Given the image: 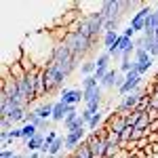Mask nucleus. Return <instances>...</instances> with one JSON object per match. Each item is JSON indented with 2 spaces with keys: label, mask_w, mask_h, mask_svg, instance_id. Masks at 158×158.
I'll use <instances>...</instances> for the list:
<instances>
[{
  "label": "nucleus",
  "mask_w": 158,
  "mask_h": 158,
  "mask_svg": "<svg viewBox=\"0 0 158 158\" xmlns=\"http://www.w3.org/2000/svg\"><path fill=\"white\" fill-rule=\"evenodd\" d=\"M51 63H53V65H57L65 76H70V74L78 68V59L72 55V51L68 49V44H65V42H57V44H55V51H53V59H51Z\"/></svg>",
  "instance_id": "nucleus-1"
},
{
  "label": "nucleus",
  "mask_w": 158,
  "mask_h": 158,
  "mask_svg": "<svg viewBox=\"0 0 158 158\" xmlns=\"http://www.w3.org/2000/svg\"><path fill=\"white\" fill-rule=\"evenodd\" d=\"M65 44H68V49L72 51V55L76 57V59L80 61V59H85V55L86 53H91L93 51V40H89L86 36H82L80 32H68V36H65V40H63Z\"/></svg>",
  "instance_id": "nucleus-2"
},
{
  "label": "nucleus",
  "mask_w": 158,
  "mask_h": 158,
  "mask_svg": "<svg viewBox=\"0 0 158 158\" xmlns=\"http://www.w3.org/2000/svg\"><path fill=\"white\" fill-rule=\"evenodd\" d=\"M38 72L40 70H32V72L25 74V78H21V80H17V86H19V91H21V95H23V99L27 101V106L32 103V101H36V78H38Z\"/></svg>",
  "instance_id": "nucleus-3"
},
{
  "label": "nucleus",
  "mask_w": 158,
  "mask_h": 158,
  "mask_svg": "<svg viewBox=\"0 0 158 158\" xmlns=\"http://www.w3.org/2000/svg\"><path fill=\"white\" fill-rule=\"evenodd\" d=\"M44 76H47V93H55V91H59L63 82H65V74L61 72L57 65H53L49 63L47 68H44Z\"/></svg>",
  "instance_id": "nucleus-4"
},
{
  "label": "nucleus",
  "mask_w": 158,
  "mask_h": 158,
  "mask_svg": "<svg viewBox=\"0 0 158 158\" xmlns=\"http://www.w3.org/2000/svg\"><path fill=\"white\" fill-rule=\"evenodd\" d=\"M86 143L93 152V158H106V152H108V143H106V137H99L97 133L86 135Z\"/></svg>",
  "instance_id": "nucleus-5"
},
{
  "label": "nucleus",
  "mask_w": 158,
  "mask_h": 158,
  "mask_svg": "<svg viewBox=\"0 0 158 158\" xmlns=\"http://www.w3.org/2000/svg\"><path fill=\"white\" fill-rule=\"evenodd\" d=\"M59 101L65 106H78L80 101H85V91L82 89H63L59 95Z\"/></svg>",
  "instance_id": "nucleus-6"
},
{
  "label": "nucleus",
  "mask_w": 158,
  "mask_h": 158,
  "mask_svg": "<svg viewBox=\"0 0 158 158\" xmlns=\"http://www.w3.org/2000/svg\"><path fill=\"white\" fill-rule=\"evenodd\" d=\"M85 139H86V129H82V131H70V133H65V152L74 154V152L78 150V146H80Z\"/></svg>",
  "instance_id": "nucleus-7"
},
{
  "label": "nucleus",
  "mask_w": 158,
  "mask_h": 158,
  "mask_svg": "<svg viewBox=\"0 0 158 158\" xmlns=\"http://www.w3.org/2000/svg\"><path fill=\"white\" fill-rule=\"evenodd\" d=\"M152 13H154L152 6H141V9L133 15V19H131V27H133L135 32H141V34H143V30H146V19Z\"/></svg>",
  "instance_id": "nucleus-8"
},
{
  "label": "nucleus",
  "mask_w": 158,
  "mask_h": 158,
  "mask_svg": "<svg viewBox=\"0 0 158 158\" xmlns=\"http://www.w3.org/2000/svg\"><path fill=\"white\" fill-rule=\"evenodd\" d=\"M70 112H76V106H65V103H61V101H55V108H53V122H63Z\"/></svg>",
  "instance_id": "nucleus-9"
},
{
  "label": "nucleus",
  "mask_w": 158,
  "mask_h": 158,
  "mask_svg": "<svg viewBox=\"0 0 158 158\" xmlns=\"http://www.w3.org/2000/svg\"><path fill=\"white\" fill-rule=\"evenodd\" d=\"M44 139H47L44 131H38L30 141H25V152H27V154H32V152H40L42 146H44Z\"/></svg>",
  "instance_id": "nucleus-10"
},
{
  "label": "nucleus",
  "mask_w": 158,
  "mask_h": 158,
  "mask_svg": "<svg viewBox=\"0 0 158 158\" xmlns=\"http://www.w3.org/2000/svg\"><path fill=\"white\" fill-rule=\"evenodd\" d=\"M53 108H55V103L53 101H44V103H40L36 106V114L42 118V120H53Z\"/></svg>",
  "instance_id": "nucleus-11"
},
{
  "label": "nucleus",
  "mask_w": 158,
  "mask_h": 158,
  "mask_svg": "<svg viewBox=\"0 0 158 158\" xmlns=\"http://www.w3.org/2000/svg\"><path fill=\"white\" fill-rule=\"evenodd\" d=\"M118 68H112L108 74H106V78L99 82V86L101 89H116V78H118Z\"/></svg>",
  "instance_id": "nucleus-12"
},
{
  "label": "nucleus",
  "mask_w": 158,
  "mask_h": 158,
  "mask_svg": "<svg viewBox=\"0 0 158 158\" xmlns=\"http://www.w3.org/2000/svg\"><path fill=\"white\" fill-rule=\"evenodd\" d=\"M47 76H44V70L38 72V78H36V97H47Z\"/></svg>",
  "instance_id": "nucleus-13"
},
{
  "label": "nucleus",
  "mask_w": 158,
  "mask_h": 158,
  "mask_svg": "<svg viewBox=\"0 0 158 158\" xmlns=\"http://www.w3.org/2000/svg\"><path fill=\"white\" fill-rule=\"evenodd\" d=\"M99 99H103V89L99 85L93 86V89H89V91H85V106L91 103V101H99Z\"/></svg>",
  "instance_id": "nucleus-14"
},
{
  "label": "nucleus",
  "mask_w": 158,
  "mask_h": 158,
  "mask_svg": "<svg viewBox=\"0 0 158 158\" xmlns=\"http://www.w3.org/2000/svg\"><path fill=\"white\" fill-rule=\"evenodd\" d=\"M103 114H106V110H99L97 114H95V116L91 118V122L86 124V131H91V133H95V131H97L99 127L103 124Z\"/></svg>",
  "instance_id": "nucleus-15"
},
{
  "label": "nucleus",
  "mask_w": 158,
  "mask_h": 158,
  "mask_svg": "<svg viewBox=\"0 0 158 158\" xmlns=\"http://www.w3.org/2000/svg\"><path fill=\"white\" fill-rule=\"evenodd\" d=\"M118 38H120V32H106L103 34V49L110 51L112 47H116Z\"/></svg>",
  "instance_id": "nucleus-16"
},
{
  "label": "nucleus",
  "mask_w": 158,
  "mask_h": 158,
  "mask_svg": "<svg viewBox=\"0 0 158 158\" xmlns=\"http://www.w3.org/2000/svg\"><path fill=\"white\" fill-rule=\"evenodd\" d=\"M95 70H97V63H95V59H85V61H82V65H80V72H82V76H93V74H95Z\"/></svg>",
  "instance_id": "nucleus-17"
},
{
  "label": "nucleus",
  "mask_w": 158,
  "mask_h": 158,
  "mask_svg": "<svg viewBox=\"0 0 158 158\" xmlns=\"http://www.w3.org/2000/svg\"><path fill=\"white\" fill-rule=\"evenodd\" d=\"M9 68H11V74H13V78L15 80H21V78H25V70L21 68V63L19 61H13V63H9Z\"/></svg>",
  "instance_id": "nucleus-18"
},
{
  "label": "nucleus",
  "mask_w": 158,
  "mask_h": 158,
  "mask_svg": "<svg viewBox=\"0 0 158 158\" xmlns=\"http://www.w3.org/2000/svg\"><path fill=\"white\" fill-rule=\"evenodd\" d=\"M21 133H23V141H30L34 135L38 133V129L34 127V124H30V122H25L23 127H21Z\"/></svg>",
  "instance_id": "nucleus-19"
},
{
  "label": "nucleus",
  "mask_w": 158,
  "mask_h": 158,
  "mask_svg": "<svg viewBox=\"0 0 158 158\" xmlns=\"http://www.w3.org/2000/svg\"><path fill=\"white\" fill-rule=\"evenodd\" d=\"M80 118V114L78 112H70L68 116H65V120H63V129H65V133H70V129L74 127V122Z\"/></svg>",
  "instance_id": "nucleus-20"
},
{
  "label": "nucleus",
  "mask_w": 158,
  "mask_h": 158,
  "mask_svg": "<svg viewBox=\"0 0 158 158\" xmlns=\"http://www.w3.org/2000/svg\"><path fill=\"white\" fill-rule=\"evenodd\" d=\"M97 85L99 82H97L95 76H85L82 82H80V89H82V91H89V89H93V86H97Z\"/></svg>",
  "instance_id": "nucleus-21"
},
{
  "label": "nucleus",
  "mask_w": 158,
  "mask_h": 158,
  "mask_svg": "<svg viewBox=\"0 0 158 158\" xmlns=\"http://www.w3.org/2000/svg\"><path fill=\"white\" fill-rule=\"evenodd\" d=\"M106 143H108V148L120 146V133H114V131H110L108 137H106Z\"/></svg>",
  "instance_id": "nucleus-22"
},
{
  "label": "nucleus",
  "mask_w": 158,
  "mask_h": 158,
  "mask_svg": "<svg viewBox=\"0 0 158 158\" xmlns=\"http://www.w3.org/2000/svg\"><path fill=\"white\" fill-rule=\"evenodd\" d=\"M133 59H135V61H148V59H150V53H148V49H135Z\"/></svg>",
  "instance_id": "nucleus-23"
},
{
  "label": "nucleus",
  "mask_w": 158,
  "mask_h": 158,
  "mask_svg": "<svg viewBox=\"0 0 158 158\" xmlns=\"http://www.w3.org/2000/svg\"><path fill=\"white\" fill-rule=\"evenodd\" d=\"M17 139H23V133H21V127H13V129H11V141L15 143Z\"/></svg>",
  "instance_id": "nucleus-24"
},
{
  "label": "nucleus",
  "mask_w": 158,
  "mask_h": 158,
  "mask_svg": "<svg viewBox=\"0 0 158 158\" xmlns=\"http://www.w3.org/2000/svg\"><path fill=\"white\" fill-rule=\"evenodd\" d=\"M13 127H15V124H13V122L9 120V118H0V129H2V131L11 133V129H13Z\"/></svg>",
  "instance_id": "nucleus-25"
},
{
  "label": "nucleus",
  "mask_w": 158,
  "mask_h": 158,
  "mask_svg": "<svg viewBox=\"0 0 158 158\" xmlns=\"http://www.w3.org/2000/svg\"><path fill=\"white\" fill-rule=\"evenodd\" d=\"M57 137H59V135H57V131H49V133H47V139H44V146L51 148V143H53Z\"/></svg>",
  "instance_id": "nucleus-26"
},
{
  "label": "nucleus",
  "mask_w": 158,
  "mask_h": 158,
  "mask_svg": "<svg viewBox=\"0 0 158 158\" xmlns=\"http://www.w3.org/2000/svg\"><path fill=\"white\" fill-rule=\"evenodd\" d=\"M120 34H122V36H127V38H131V40H135V34H137V32H135L133 27H131V23H129V25H127V27L120 32Z\"/></svg>",
  "instance_id": "nucleus-27"
},
{
  "label": "nucleus",
  "mask_w": 158,
  "mask_h": 158,
  "mask_svg": "<svg viewBox=\"0 0 158 158\" xmlns=\"http://www.w3.org/2000/svg\"><path fill=\"white\" fill-rule=\"evenodd\" d=\"M17 156V152L13 150V148H9V150H2L0 152V158H15Z\"/></svg>",
  "instance_id": "nucleus-28"
},
{
  "label": "nucleus",
  "mask_w": 158,
  "mask_h": 158,
  "mask_svg": "<svg viewBox=\"0 0 158 158\" xmlns=\"http://www.w3.org/2000/svg\"><path fill=\"white\" fill-rule=\"evenodd\" d=\"M27 158H42V156H40V152H32V154H27Z\"/></svg>",
  "instance_id": "nucleus-29"
},
{
  "label": "nucleus",
  "mask_w": 158,
  "mask_h": 158,
  "mask_svg": "<svg viewBox=\"0 0 158 158\" xmlns=\"http://www.w3.org/2000/svg\"><path fill=\"white\" fill-rule=\"evenodd\" d=\"M68 158H80L78 154H68Z\"/></svg>",
  "instance_id": "nucleus-30"
},
{
  "label": "nucleus",
  "mask_w": 158,
  "mask_h": 158,
  "mask_svg": "<svg viewBox=\"0 0 158 158\" xmlns=\"http://www.w3.org/2000/svg\"><path fill=\"white\" fill-rule=\"evenodd\" d=\"M154 15H156V17H158V6H156V9H154Z\"/></svg>",
  "instance_id": "nucleus-31"
},
{
  "label": "nucleus",
  "mask_w": 158,
  "mask_h": 158,
  "mask_svg": "<svg viewBox=\"0 0 158 158\" xmlns=\"http://www.w3.org/2000/svg\"><path fill=\"white\" fill-rule=\"evenodd\" d=\"M127 154H129V152H127ZM127 158H137V156H127Z\"/></svg>",
  "instance_id": "nucleus-32"
}]
</instances>
